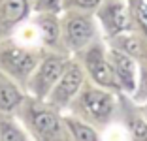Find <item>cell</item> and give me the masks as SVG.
Listing matches in <instances>:
<instances>
[{"mask_svg": "<svg viewBox=\"0 0 147 141\" xmlns=\"http://www.w3.org/2000/svg\"><path fill=\"white\" fill-rule=\"evenodd\" d=\"M119 94L121 92L98 87L91 79H87L79 92L76 94V98L70 102L66 111L94 126L98 132H104L109 124L119 119V111H121Z\"/></svg>", "mask_w": 147, "mask_h": 141, "instance_id": "obj_1", "label": "cell"}, {"mask_svg": "<svg viewBox=\"0 0 147 141\" xmlns=\"http://www.w3.org/2000/svg\"><path fill=\"white\" fill-rule=\"evenodd\" d=\"M13 115L25 126L32 141H72L64 113L51 107L45 100L25 94Z\"/></svg>", "mask_w": 147, "mask_h": 141, "instance_id": "obj_2", "label": "cell"}, {"mask_svg": "<svg viewBox=\"0 0 147 141\" xmlns=\"http://www.w3.org/2000/svg\"><path fill=\"white\" fill-rule=\"evenodd\" d=\"M61 34L64 49L70 55L85 49L96 40L102 38V30L92 11H79V9H62L61 11Z\"/></svg>", "mask_w": 147, "mask_h": 141, "instance_id": "obj_3", "label": "cell"}, {"mask_svg": "<svg viewBox=\"0 0 147 141\" xmlns=\"http://www.w3.org/2000/svg\"><path fill=\"white\" fill-rule=\"evenodd\" d=\"M43 55H45V49L23 45L13 38L2 40L0 42V70L8 73L25 90L28 77L32 75Z\"/></svg>", "mask_w": 147, "mask_h": 141, "instance_id": "obj_4", "label": "cell"}, {"mask_svg": "<svg viewBox=\"0 0 147 141\" xmlns=\"http://www.w3.org/2000/svg\"><path fill=\"white\" fill-rule=\"evenodd\" d=\"M74 56L83 66L87 79H91L98 87L109 89L113 92H121V87H119L115 75H113L111 64H109V58H108V43L104 40L92 42L91 45H87L85 49L78 51Z\"/></svg>", "mask_w": 147, "mask_h": 141, "instance_id": "obj_5", "label": "cell"}, {"mask_svg": "<svg viewBox=\"0 0 147 141\" xmlns=\"http://www.w3.org/2000/svg\"><path fill=\"white\" fill-rule=\"evenodd\" d=\"M70 56L72 55H68V53L45 51V55L42 56V60L34 68L32 75L28 77L25 92L38 100H45L51 92V89L55 87V83L59 81L61 73L64 72Z\"/></svg>", "mask_w": 147, "mask_h": 141, "instance_id": "obj_6", "label": "cell"}, {"mask_svg": "<svg viewBox=\"0 0 147 141\" xmlns=\"http://www.w3.org/2000/svg\"><path fill=\"white\" fill-rule=\"evenodd\" d=\"M85 81H87L85 70L79 64V60L72 55L68 58V64H66L64 72L59 77V81L55 83V87H53L51 92H49V96L45 98V102L51 107H55V109L64 113L66 109H68L70 102L76 98V94L79 92V89L83 87Z\"/></svg>", "mask_w": 147, "mask_h": 141, "instance_id": "obj_7", "label": "cell"}, {"mask_svg": "<svg viewBox=\"0 0 147 141\" xmlns=\"http://www.w3.org/2000/svg\"><path fill=\"white\" fill-rule=\"evenodd\" d=\"M94 17L100 25L104 42L132 30L128 0H100Z\"/></svg>", "mask_w": 147, "mask_h": 141, "instance_id": "obj_8", "label": "cell"}, {"mask_svg": "<svg viewBox=\"0 0 147 141\" xmlns=\"http://www.w3.org/2000/svg\"><path fill=\"white\" fill-rule=\"evenodd\" d=\"M108 58L111 64L113 75H115L117 83L121 87V92L132 96L138 85V73H140V66L130 55H126L125 51L117 49V47L108 45Z\"/></svg>", "mask_w": 147, "mask_h": 141, "instance_id": "obj_9", "label": "cell"}, {"mask_svg": "<svg viewBox=\"0 0 147 141\" xmlns=\"http://www.w3.org/2000/svg\"><path fill=\"white\" fill-rule=\"evenodd\" d=\"M61 13H32L30 21L34 23L38 30L40 42L45 51H57V53H68L62 43L61 34ZM70 55V53H68Z\"/></svg>", "mask_w": 147, "mask_h": 141, "instance_id": "obj_10", "label": "cell"}, {"mask_svg": "<svg viewBox=\"0 0 147 141\" xmlns=\"http://www.w3.org/2000/svg\"><path fill=\"white\" fill-rule=\"evenodd\" d=\"M30 15V0H0V42L11 38L15 28Z\"/></svg>", "mask_w": 147, "mask_h": 141, "instance_id": "obj_11", "label": "cell"}, {"mask_svg": "<svg viewBox=\"0 0 147 141\" xmlns=\"http://www.w3.org/2000/svg\"><path fill=\"white\" fill-rule=\"evenodd\" d=\"M119 98H121L119 119L126 128L128 141H147V120L142 113V107L125 92L119 94Z\"/></svg>", "mask_w": 147, "mask_h": 141, "instance_id": "obj_12", "label": "cell"}, {"mask_svg": "<svg viewBox=\"0 0 147 141\" xmlns=\"http://www.w3.org/2000/svg\"><path fill=\"white\" fill-rule=\"evenodd\" d=\"M25 90L13 81L8 73L0 70V113H13L25 98Z\"/></svg>", "mask_w": 147, "mask_h": 141, "instance_id": "obj_13", "label": "cell"}, {"mask_svg": "<svg viewBox=\"0 0 147 141\" xmlns=\"http://www.w3.org/2000/svg\"><path fill=\"white\" fill-rule=\"evenodd\" d=\"M0 141H32L13 113H0Z\"/></svg>", "mask_w": 147, "mask_h": 141, "instance_id": "obj_14", "label": "cell"}, {"mask_svg": "<svg viewBox=\"0 0 147 141\" xmlns=\"http://www.w3.org/2000/svg\"><path fill=\"white\" fill-rule=\"evenodd\" d=\"M64 122L70 130V136H72V141H102V134L87 124L85 120L78 119V117L70 115L68 111H64Z\"/></svg>", "mask_w": 147, "mask_h": 141, "instance_id": "obj_15", "label": "cell"}, {"mask_svg": "<svg viewBox=\"0 0 147 141\" xmlns=\"http://www.w3.org/2000/svg\"><path fill=\"white\" fill-rule=\"evenodd\" d=\"M32 13H61L62 0H30Z\"/></svg>", "mask_w": 147, "mask_h": 141, "instance_id": "obj_16", "label": "cell"}, {"mask_svg": "<svg viewBox=\"0 0 147 141\" xmlns=\"http://www.w3.org/2000/svg\"><path fill=\"white\" fill-rule=\"evenodd\" d=\"M136 103H145L147 102V68L140 66V73H138V85H136L134 94L130 96Z\"/></svg>", "mask_w": 147, "mask_h": 141, "instance_id": "obj_17", "label": "cell"}, {"mask_svg": "<svg viewBox=\"0 0 147 141\" xmlns=\"http://www.w3.org/2000/svg\"><path fill=\"white\" fill-rule=\"evenodd\" d=\"M100 0H62V9H79V11H96Z\"/></svg>", "mask_w": 147, "mask_h": 141, "instance_id": "obj_18", "label": "cell"}, {"mask_svg": "<svg viewBox=\"0 0 147 141\" xmlns=\"http://www.w3.org/2000/svg\"><path fill=\"white\" fill-rule=\"evenodd\" d=\"M138 105H140V103H138ZM140 107H142V113H143V117H145V120H147V102H145V103H142Z\"/></svg>", "mask_w": 147, "mask_h": 141, "instance_id": "obj_19", "label": "cell"}]
</instances>
